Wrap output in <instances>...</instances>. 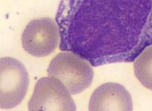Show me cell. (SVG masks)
Listing matches in <instances>:
<instances>
[{"instance_id":"1","label":"cell","mask_w":152,"mask_h":111,"mask_svg":"<svg viewBox=\"0 0 152 111\" xmlns=\"http://www.w3.org/2000/svg\"><path fill=\"white\" fill-rule=\"evenodd\" d=\"M55 21L60 49L95 67L134 62L152 45V0H61Z\"/></svg>"},{"instance_id":"2","label":"cell","mask_w":152,"mask_h":111,"mask_svg":"<svg viewBox=\"0 0 152 111\" xmlns=\"http://www.w3.org/2000/svg\"><path fill=\"white\" fill-rule=\"evenodd\" d=\"M91 66L77 54L63 52L52 60L48 75L61 81L72 95L78 94L92 84L94 73Z\"/></svg>"},{"instance_id":"3","label":"cell","mask_w":152,"mask_h":111,"mask_svg":"<svg viewBox=\"0 0 152 111\" xmlns=\"http://www.w3.org/2000/svg\"><path fill=\"white\" fill-rule=\"evenodd\" d=\"M0 107L9 110L20 104L27 93L29 76L25 66L15 58L0 61Z\"/></svg>"},{"instance_id":"4","label":"cell","mask_w":152,"mask_h":111,"mask_svg":"<svg viewBox=\"0 0 152 111\" xmlns=\"http://www.w3.org/2000/svg\"><path fill=\"white\" fill-rule=\"evenodd\" d=\"M61 42L56 21L44 17L28 23L22 35V45L27 53L37 58L51 55Z\"/></svg>"},{"instance_id":"5","label":"cell","mask_w":152,"mask_h":111,"mask_svg":"<svg viewBox=\"0 0 152 111\" xmlns=\"http://www.w3.org/2000/svg\"><path fill=\"white\" fill-rule=\"evenodd\" d=\"M64 84L55 78H42L37 82L28 104L30 111H75L76 106Z\"/></svg>"},{"instance_id":"6","label":"cell","mask_w":152,"mask_h":111,"mask_svg":"<svg viewBox=\"0 0 152 111\" xmlns=\"http://www.w3.org/2000/svg\"><path fill=\"white\" fill-rule=\"evenodd\" d=\"M90 111H131L133 101L131 94L122 85L106 83L98 87L92 95L89 104Z\"/></svg>"},{"instance_id":"7","label":"cell","mask_w":152,"mask_h":111,"mask_svg":"<svg viewBox=\"0 0 152 111\" xmlns=\"http://www.w3.org/2000/svg\"><path fill=\"white\" fill-rule=\"evenodd\" d=\"M135 76L145 88L152 90V45L146 48L134 64Z\"/></svg>"}]
</instances>
